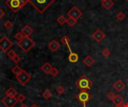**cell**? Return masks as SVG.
<instances>
[{"instance_id":"24","label":"cell","mask_w":128,"mask_h":107,"mask_svg":"<svg viewBox=\"0 0 128 107\" xmlns=\"http://www.w3.org/2000/svg\"><path fill=\"white\" fill-rule=\"evenodd\" d=\"M42 95H43V97L45 98V99H50L51 97H52V92L49 90V89H46L44 92H43V94H42Z\"/></svg>"},{"instance_id":"19","label":"cell","mask_w":128,"mask_h":107,"mask_svg":"<svg viewBox=\"0 0 128 107\" xmlns=\"http://www.w3.org/2000/svg\"><path fill=\"white\" fill-rule=\"evenodd\" d=\"M6 95L8 96H10V97H16L17 95V92L13 88V87H10L5 92Z\"/></svg>"},{"instance_id":"25","label":"cell","mask_w":128,"mask_h":107,"mask_svg":"<svg viewBox=\"0 0 128 107\" xmlns=\"http://www.w3.org/2000/svg\"><path fill=\"white\" fill-rule=\"evenodd\" d=\"M76 19H73V18H71V17H69L68 19H67V23L68 24V25L70 26V27H74L76 24Z\"/></svg>"},{"instance_id":"41","label":"cell","mask_w":128,"mask_h":107,"mask_svg":"<svg viewBox=\"0 0 128 107\" xmlns=\"http://www.w3.org/2000/svg\"><path fill=\"white\" fill-rule=\"evenodd\" d=\"M127 1H128V0H127Z\"/></svg>"},{"instance_id":"5","label":"cell","mask_w":128,"mask_h":107,"mask_svg":"<svg viewBox=\"0 0 128 107\" xmlns=\"http://www.w3.org/2000/svg\"><path fill=\"white\" fill-rule=\"evenodd\" d=\"M76 99L80 104H82L84 107H86L88 102L92 99V95H91V94L87 91H80L76 95Z\"/></svg>"},{"instance_id":"11","label":"cell","mask_w":128,"mask_h":107,"mask_svg":"<svg viewBox=\"0 0 128 107\" xmlns=\"http://www.w3.org/2000/svg\"><path fill=\"white\" fill-rule=\"evenodd\" d=\"M48 48H50V50L52 52H56L59 48H60V44L56 40V39H52L51 42H49L48 44Z\"/></svg>"},{"instance_id":"23","label":"cell","mask_w":128,"mask_h":107,"mask_svg":"<svg viewBox=\"0 0 128 107\" xmlns=\"http://www.w3.org/2000/svg\"><path fill=\"white\" fill-rule=\"evenodd\" d=\"M116 19L118 21H123L125 18H126V15L122 12V11H119L117 14H116Z\"/></svg>"},{"instance_id":"20","label":"cell","mask_w":128,"mask_h":107,"mask_svg":"<svg viewBox=\"0 0 128 107\" xmlns=\"http://www.w3.org/2000/svg\"><path fill=\"white\" fill-rule=\"evenodd\" d=\"M113 104H116V105H118V104H122L124 102V99L122 98V96L120 95H116L114 100L112 101Z\"/></svg>"},{"instance_id":"34","label":"cell","mask_w":128,"mask_h":107,"mask_svg":"<svg viewBox=\"0 0 128 107\" xmlns=\"http://www.w3.org/2000/svg\"><path fill=\"white\" fill-rule=\"evenodd\" d=\"M12 60H13L15 63H18L21 60V58H20V56H18V55L16 54V55L14 57V59H13Z\"/></svg>"},{"instance_id":"13","label":"cell","mask_w":128,"mask_h":107,"mask_svg":"<svg viewBox=\"0 0 128 107\" xmlns=\"http://www.w3.org/2000/svg\"><path fill=\"white\" fill-rule=\"evenodd\" d=\"M21 32L22 34L25 36H27V37H29V36L33 33V29L31 28V26L29 25H26L22 30H21Z\"/></svg>"},{"instance_id":"30","label":"cell","mask_w":128,"mask_h":107,"mask_svg":"<svg viewBox=\"0 0 128 107\" xmlns=\"http://www.w3.org/2000/svg\"><path fill=\"white\" fill-rule=\"evenodd\" d=\"M15 38L18 40V41H20V40H22L24 37H25V36L22 34V32L20 31V32H18V33H16V34H15Z\"/></svg>"},{"instance_id":"17","label":"cell","mask_w":128,"mask_h":107,"mask_svg":"<svg viewBox=\"0 0 128 107\" xmlns=\"http://www.w3.org/2000/svg\"><path fill=\"white\" fill-rule=\"evenodd\" d=\"M52 66L49 63H45L43 66H42V67H41V70L45 73V74H50V71L52 70Z\"/></svg>"},{"instance_id":"21","label":"cell","mask_w":128,"mask_h":107,"mask_svg":"<svg viewBox=\"0 0 128 107\" xmlns=\"http://www.w3.org/2000/svg\"><path fill=\"white\" fill-rule=\"evenodd\" d=\"M23 70L19 66H15L12 69H11V71L13 72V74H14L16 76L19 75Z\"/></svg>"},{"instance_id":"16","label":"cell","mask_w":128,"mask_h":107,"mask_svg":"<svg viewBox=\"0 0 128 107\" xmlns=\"http://www.w3.org/2000/svg\"><path fill=\"white\" fill-rule=\"evenodd\" d=\"M68 60L70 63H75L78 61L79 60V56L76 53H74V52H70V54L68 56Z\"/></svg>"},{"instance_id":"43","label":"cell","mask_w":128,"mask_h":107,"mask_svg":"<svg viewBox=\"0 0 128 107\" xmlns=\"http://www.w3.org/2000/svg\"><path fill=\"white\" fill-rule=\"evenodd\" d=\"M102 1H103V0H102Z\"/></svg>"},{"instance_id":"6","label":"cell","mask_w":128,"mask_h":107,"mask_svg":"<svg viewBox=\"0 0 128 107\" xmlns=\"http://www.w3.org/2000/svg\"><path fill=\"white\" fill-rule=\"evenodd\" d=\"M13 45V42L7 37L3 36L0 39V49L3 52H7Z\"/></svg>"},{"instance_id":"33","label":"cell","mask_w":128,"mask_h":107,"mask_svg":"<svg viewBox=\"0 0 128 107\" xmlns=\"http://www.w3.org/2000/svg\"><path fill=\"white\" fill-rule=\"evenodd\" d=\"M17 101H18V102H20V103H23V101H25V100H26V97L23 95H22V94H20V95H18V97H17Z\"/></svg>"},{"instance_id":"27","label":"cell","mask_w":128,"mask_h":107,"mask_svg":"<svg viewBox=\"0 0 128 107\" xmlns=\"http://www.w3.org/2000/svg\"><path fill=\"white\" fill-rule=\"evenodd\" d=\"M56 92L58 95H62V94H64V92H65V89H64V86H58V87L56 88Z\"/></svg>"},{"instance_id":"38","label":"cell","mask_w":128,"mask_h":107,"mask_svg":"<svg viewBox=\"0 0 128 107\" xmlns=\"http://www.w3.org/2000/svg\"><path fill=\"white\" fill-rule=\"evenodd\" d=\"M20 107H27V105H26V104H22Z\"/></svg>"},{"instance_id":"32","label":"cell","mask_w":128,"mask_h":107,"mask_svg":"<svg viewBox=\"0 0 128 107\" xmlns=\"http://www.w3.org/2000/svg\"><path fill=\"white\" fill-rule=\"evenodd\" d=\"M115 97H116V94H115L114 92H109V93L106 95V98H107L110 101H112L114 100Z\"/></svg>"},{"instance_id":"22","label":"cell","mask_w":128,"mask_h":107,"mask_svg":"<svg viewBox=\"0 0 128 107\" xmlns=\"http://www.w3.org/2000/svg\"><path fill=\"white\" fill-rule=\"evenodd\" d=\"M56 21H57V22H58L60 25H63L64 24H65V23L67 22V19H66L63 15H62V16H58V17L57 18Z\"/></svg>"},{"instance_id":"2","label":"cell","mask_w":128,"mask_h":107,"mask_svg":"<svg viewBox=\"0 0 128 107\" xmlns=\"http://www.w3.org/2000/svg\"><path fill=\"white\" fill-rule=\"evenodd\" d=\"M75 86L80 91H88L93 86V82L86 74H83L76 81Z\"/></svg>"},{"instance_id":"12","label":"cell","mask_w":128,"mask_h":107,"mask_svg":"<svg viewBox=\"0 0 128 107\" xmlns=\"http://www.w3.org/2000/svg\"><path fill=\"white\" fill-rule=\"evenodd\" d=\"M125 86H126L125 83H124L122 82V80H118L112 86V87L118 92H121L125 88Z\"/></svg>"},{"instance_id":"29","label":"cell","mask_w":128,"mask_h":107,"mask_svg":"<svg viewBox=\"0 0 128 107\" xmlns=\"http://www.w3.org/2000/svg\"><path fill=\"white\" fill-rule=\"evenodd\" d=\"M4 27L6 29L9 30V29L12 28V27H13V23H12L10 21L8 20V21H6V22L4 23Z\"/></svg>"},{"instance_id":"15","label":"cell","mask_w":128,"mask_h":107,"mask_svg":"<svg viewBox=\"0 0 128 107\" xmlns=\"http://www.w3.org/2000/svg\"><path fill=\"white\" fill-rule=\"evenodd\" d=\"M101 4L106 10H110L114 5V1L112 0H103Z\"/></svg>"},{"instance_id":"1","label":"cell","mask_w":128,"mask_h":107,"mask_svg":"<svg viewBox=\"0 0 128 107\" xmlns=\"http://www.w3.org/2000/svg\"><path fill=\"white\" fill-rule=\"evenodd\" d=\"M55 1L56 0H28V2H29L39 13H44Z\"/></svg>"},{"instance_id":"7","label":"cell","mask_w":128,"mask_h":107,"mask_svg":"<svg viewBox=\"0 0 128 107\" xmlns=\"http://www.w3.org/2000/svg\"><path fill=\"white\" fill-rule=\"evenodd\" d=\"M16 77V80L19 81V83L22 86L26 85V83L31 80V75L25 70H23L19 75H17Z\"/></svg>"},{"instance_id":"36","label":"cell","mask_w":128,"mask_h":107,"mask_svg":"<svg viewBox=\"0 0 128 107\" xmlns=\"http://www.w3.org/2000/svg\"><path fill=\"white\" fill-rule=\"evenodd\" d=\"M116 107H125V104H124L122 103V104H120L116 105Z\"/></svg>"},{"instance_id":"39","label":"cell","mask_w":128,"mask_h":107,"mask_svg":"<svg viewBox=\"0 0 128 107\" xmlns=\"http://www.w3.org/2000/svg\"><path fill=\"white\" fill-rule=\"evenodd\" d=\"M125 107H128V103H127V104H125Z\"/></svg>"},{"instance_id":"26","label":"cell","mask_w":128,"mask_h":107,"mask_svg":"<svg viewBox=\"0 0 128 107\" xmlns=\"http://www.w3.org/2000/svg\"><path fill=\"white\" fill-rule=\"evenodd\" d=\"M101 54L105 57V58H108L110 54H111V51L108 49V48H104L102 51H101Z\"/></svg>"},{"instance_id":"40","label":"cell","mask_w":128,"mask_h":107,"mask_svg":"<svg viewBox=\"0 0 128 107\" xmlns=\"http://www.w3.org/2000/svg\"><path fill=\"white\" fill-rule=\"evenodd\" d=\"M127 83H128V79H127Z\"/></svg>"},{"instance_id":"18","label":"cell","mask_w":128,"mask_h":107,"mask_svg":"<svg viewBox=\"0 0 128 107\" xmlns=\"http://www.w3.org/2000/svg\"><path fill=\"white\" fill-rule=\"evenodd\" d=\"M61 42H62L64 45L68 46V49H69V51H70V52H71V49H70V45H69L70 42V39L67 36H62V37L61 38Z\"/></svg>"},{"instance_id":"14","label":"cell","mask_w":128,"mask_h":107,"mask_svg":"<svg viewBox=\"0 0 128 107\" xmlns=\"http://www.w3.org/2000/svg\"><path fill=\"white\" fill-rule=\"evenodd\" d=\"M82 63L88 67H91L94 63L95 60H94L91 56H87L84 60H82Z\"/></svg>"},{"instance_id":"28","label":"cell","mask_w":128,"mask_h":107,"mask_svg":"<svg viewBox=\"0 0 128 107\" xmlns=\"http://www.w3.org/2000/svg\"><path fill=\"white\" fill-rule=\"evenodd\" d=\"M7 55H8V57L10 59L13 60V59H14V57L16 55V52H15L13 49H10V51H8Z\"/></svg>"},{"instance_id":"31","label":"cell","mask_w":128,"mask_h":107,"mask_svg":"<svg viewBox=\"0 0 128 107\" xmlns=\"http://www.w3.org/2000/svg\"><path fill=\"white\" fill-rule=\"evenodd\" d=\"M58 73H59V71H58V70L56 69V68H52V70L50 71V74L52 76V77H56L58 74Z\"/></svg>"},{"instance_id":"42","label":"cell","mask_w":128,"mask_h":107,"mask_svg":"<svg viewBox=\"0 0 128 107\" xmlns=\"http://www.w3.org/2000/svg\"></svg>"},{"instance_id":"8","label":"cell","mask_w":128,"mask_h":107,"mask_svg":"<svg viewBox=\"0 0 128 107\" xmlns=\"http://www.w3.org/2000/svg\"><path fill=\"white\" fill-rule=\"evenodd\" d=\"M17 102L18 101L16 97H10L8 95H6L2 100V103L5 107H14L17 104Z\"/></svg>"},{"instance_id":"37","label":"cell","mask_w":128,"mask_h":107,"mask_svg":"<svg viewBox=\"0 0 128 107\" xmlns=\"http://www.w3.org/2000/svg\"><path fill=\"white\" fill-rule=\"evenodd\" d=\"M31 107H38V106L37 104H32Z\"/></svg>"},{"instance_id":"35","label":"cell","mask_w":128,"mask_h":107,"mask_svg":"<svg viewBox=\"0 0 128 107\" xmlns=\"http://www.w3.org/2000/svg\"><path fill=\"white\" fill-rule=\"evenodd\" d=\"M4 16V10H3L2 8H0V19H1Z\"/></svg>"},{"instance_id":"4","label":"cell","mask_w":128,"mask_h":107,"mask_svg":"<svg viewBox=\"0 0 128 107\" xmlns=\"http://www.w3.org/2000/svg\"><path fill=\"white\" fill-rule=\"evenodd\" d=\"M17 45H19L20 48H21V49L24 52L27 53L34 46L35 43L30 37L25 36L22 40L18 42Z\"/></svg>"},{"instance_id":"3","label":"cell","mask_w":128,"mask_h":107,"mask_svg":"<svg viewBox=\"0 0 128 107\" xmlns=\"http://www.w3.org/2000/svg\"><path fill=\"white\" fill-rule=\"evenodd\" d=\"M28 3V0H7L6 5L14 12L16 13Z\"/></svg>"},{"instance_id":"9","label":"cell","mask_w":128,"mask_h":107,"mask_svg":"<svg viewBox=\"0 0 128 107\" xmlns=\"http://www.w3.org/2000/svg\"><path fill=\"white\" fill-rule=\"evenodd\" d=\"M68 15L69 17H71L77 21L83 15V13L80 9H78L77 7L74 6L68 12Z\"/></svg>"},{"instance_id":"10","label":"cell","mask_w":128,"mask_h":107,"mask_svg":"<svg viewBox=\"0 0 128 107\" xmlns=\"http://www.w3.org/2000/svg\"><path fill=\"white\" fill-rule=\"evenodd\" d=\"M106 37V34L100 30L98 29L95 31V32L92 34V38L98 43L101 42V41Z\"/></svg>"}]
</instances>
